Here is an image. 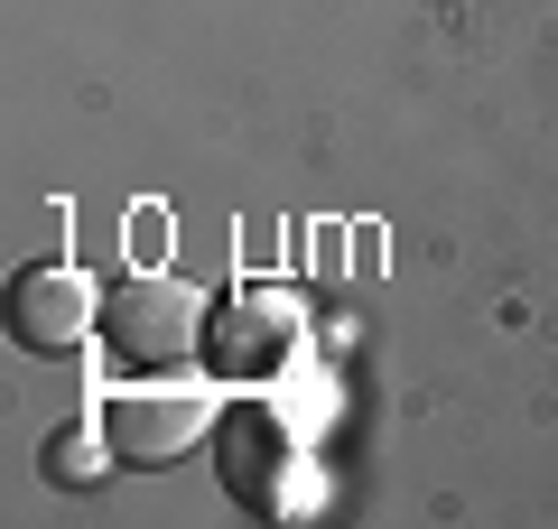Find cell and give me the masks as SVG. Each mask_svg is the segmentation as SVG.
<instances>
[{
	"instance_id": "obj_4",
	"label": "cell",
	"mask_w": 558,
	"mask_h": 529,
	"mask_svg": "<svg viewBox=\"0 0 558 529\" xmlns=\"http://www.w3.org/2000/svg\"><path fill=\"white\" fill-rule=\"evenodd\" d=\"M10 334L28 353H75L102 334V297L84 270H20L10 279Z\"/></svg>"
},
{
	"instance_id": "obj_2",
	"label": "cell",
	"mask_w": 558,
	"mask_h": 529,
	"mask_svg": "<svg viewBox=\"0 0 558 529\" xmlns=\"http://www.w3.org/2000/svg\"><path fill=\"white\" fill-rule=\"evenodd\" d=\"M102 428H112L121 465H168V455H186L205 428H215V391H196V381H168V391H112V399H102Z\"/></svg>"
},
{
	"instance_id": "obj_1",
	"label": "cell",
	"mask_w": 558,
	"mask_h": 529,
	"mask_svg": "<svg viewBox=\"0 0 558 529\" xmlns=\"http://www.w3.org/2000/svg\"><path fill=\"white\" fill-rule=\"evenodd\" d=\"M102 353L131 372H178L205 353V297L178 270H140L102 297Z\"/></svg>"
},
{
	"instance_id": "obj_6",
	"label": "cell",
	"mask_w": 558,
	"mask_h": 529,
	"mask_svg": "<svg viewBox=\"0 0 558 529\" xmlns=\"http://www.w3.org/2000/svg\"><path fill=\"white\" fill-rule=\"evenodd\" d=\"M38 465H47V483H57V492H94L102 473L121 465V446H112V428L75 418V428H57V436L38 446Z\"/></svg>"
},
{
	"instance_id": "obj_3",
	"label": "cell",
	"mask_w": 558,
	"mask_h": 529,
	"mask_svg": "<svg viewBox=\"0 0 558 529\" xmlns=\"http://www.w3.org/2000/svg\"><path fill=\"white\" fill-rule=\"evenodd\" d=\"M205 353H215L223 381H270L289 353H299V297L289 288H242L233 307L205 325Z\"/></svg>"
},
{
	"instance_id": "obj_5",
	"label": "cell",
	"mask_w": 558,
	"mask_h": 529,
	"mask_svg": "<svg viewBox=\"0 0 558 529\" xmlns=\"http://www.w3.org/2000/svg\"><path fill=\"white\" fill-rule=\"evenodd\" d=\"M289 473H299V446H289L279 409L270 399H233V409H223V492L279 510L289 502Z\"/></svg>"
}]
</instances>
